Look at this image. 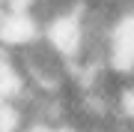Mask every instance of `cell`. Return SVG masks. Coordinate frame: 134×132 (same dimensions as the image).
Returning a JSON list of instances; mask_svg holds the SVG:
<instances>
[{
	"label": "cell",
	"mask_w": 134,
	"mask_h": 132,
	"mask_svg": "<svg viewBox=\"0 0 134 132\" xmlns=\"http://www.w3.org/2000/svg\"><path fill=\"white\" fill-rule=\"evenodd\" d=\"M42 39V21L33 9H3L0 12V48L21 51Z\"/></svg>",
	"instance_id": "obj_3"
},
{
	"label": "cell",
	"mask_w": 134,
	"mask_h": 132,
	"mask_svg": "<svg viewBox=\"0 0 134 132\" xmlns=\"http://www.w3.org/2000/svg\"><path fill=\"white\" fill-rule=\"evenodd\" d=\"M24 120H27V108L21 102H0V132H21L24 129Z\"/></svg>",
	"instance_id": "obj_5"
},
{
	"label": "cell",
	"mask_w": 134,
	"mask_h": 132,
	"mask_svg": "<svg viewBox=\"0 0 134 132\" xmlns=\"http://www.w3.org/2000/svg\"><path fill=\"white\" fill-rule=\"evenodd\" d=\"M101 57L116 78H134V6L113 9L104 45H101Z\"/></svg>",
	"instance_id": "obj_2"
},
{
	"label": "cell",
	"mask_w": 134,
	"mask_h": 132,
	"mask_svg": "<svg viewBox=\"0 0 134 132\" xmlns=\"http://www.w3.org/2000/svg\"><path fill=\"white\" fill-rule=\"evenodd\" d=\"M113 114L116 117H122V120H128L134 123V78L128 81H119L116 84V93H113Z\"/></svg>",
	"instance_id": "obj_4"
},
{
	"label": "cell",
	"mask_w": 134,
	"mask_h": 132,
	"mask_svg": "<svg viewBox=\"0 0 134 132\" xmlns=\"http://www.w3.org/2000/svg\"><path fill=\"white\" fill-rule=\"evenodd\" d=\"M42 42L57 54L66 66L81 63L90 51V33H86V3L72 0L69 6L42 18Z\"/></svg>",
	"instance_id": "obj_1"
}]
</instances>
